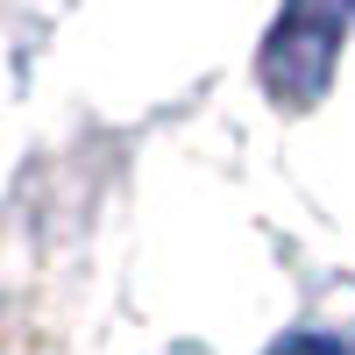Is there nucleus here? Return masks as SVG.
Here are the masks:
<instances>
[{"instance_id": "obj_1", "label": "nucleus", "mask_w": 355, "mask_h": 355, "mask_svg": "<svg viewBox=\"0 0 355 355\" xmlns=\"http://www.w3.org/2000/svg\"><path fill=\"white\" fill-rule=\"evenodd\" d=\"M334 43H341V0H284L277 28L263 36L256 71L270 85L277 107H313L327 93V71H334Z\"/></svg>"}]
</instances>
